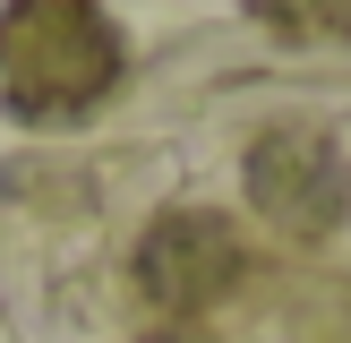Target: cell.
<instances>
[{"label": "cell", "mask_w": 351, "mask_h": 343, "mask_svg": "<svg viewBox=\"0 0 351 343\" xmlns=\"http://www.w3.org/2000/svg\"><path fill=\"white\" fill-rule=\"evenodd\" d=\"M120 26L95 0H9L0 9V103L26 129L86 120L120 86Z\"/></svg>", "instance_id": "6da1fadb"}, {"label": "cell", "mask_w": 351, "mask_h": 343, "mask_svg": "<svg viewBox=\"0 0 351 343\" xmlns=\"http://www.w3.org/2000/svg\"><path fill=\"white\" fill-rule=\"evenodd\" d=\"M240 189L283 240H335L351 223V154L308 120H274L240 154Z\"/></svg>", "instance_id": "7a4b0ae2"}, {"label": "cell", "mask_w": 351, "mask_h": 343, "mask_svg": "<svg viewBox=\"0 0 351 343\" xmlns=\"http://www.w3.org/2000/svg\"><path fill=\"white\" fill-rule=\"evenodd\" d=\"M240 274H249V249H240L232 215H215V206H163V215L137 232V292H146L163 318L197 326L215 300H232Z\"/></svg>", "instance_id": "3957f363"}, {"label": "cell", "mask_w": 351, "mask_h": 343, "mask_svg": "<svg viewBox=\"0 0 351 343\" xmlns=\"http://www.w3.org/2000/svg\"><path fill=\"white\" fill-rule=\"evenodd\" d=\"M249 17L283 43H351V0H249Z\"/></svg>", "instance_id": "277c9868"}, {"label": "cell", "mask_w": 351, "mask_h": 343, "mask_svg": "<svg viewBox=\"0 0 351 343\" xmlns=\"http://www.w3.org/2000/svg\"><path fill=\"white\" fill-rule=\"evenodd\" d=\"M137 343H215V335H206V326H189V318H163L154 335H137Z\"/></svg>", "instance_id": "5b68a950"}]
</instances>
